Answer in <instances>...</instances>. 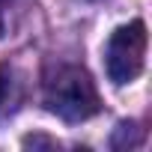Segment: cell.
Here are the masks:
<instances>
[{
	"label": "cell",
	"instance_id": "obj_4",
	"mask_svg": "<svg viewBox=\"0 0 152 152\" xmlns=\"http://www.w3.org/2000/svg\"><path fill=\"white\" fill-rule=\"evenodd\" d=\"M0 33H3V18H0Z\"/></svg>",
	"mask_w": 152,
	"mask_h": 152
},
{
	"label": "cell",
	"instance_id": "obj_2",
	"mask_svg": "<svg viewBox=\"0 0 152 152\" xmlns=\"http://www.w3.org/2000/svg\"><path fill=\"white\" fill-rule=\"evenodd\" d=\"M146 42H149V36H146L143 21H128L110 33L107 48H104V69H107V78L116 87H125L143 75Z\"/></svg>",
	"mask_w": 152,
	"mask_h": 152
},
{
	"label": "cell",
	"instance_id": "obj_1",
	"mask_svg": "<svg viewBox=\"0 0 152 152\" xmlns=\"http://www.w3.org/2000/svg\"><path fill=\"white\" fill-rule=\"evenodd\" d=\"M45 107L66 122H84L96 116L102 99L90 72L81 66H60L45 81Z\"/></svg>",
	"mask_w": 152,
	"mask_h": 152
},
{
	"label": "cell",
	"instance_id": "obj_3",
	"mask_svg": "<svg viewBox=\"0 0 152 152\" xmlns=\"http://www.w3.org/2000/svg\"><path fill=\"white\" fill-rule=\"evenodd\" d=\"M3 96H6V75L0 72V104H3Z\"/></svg>",
	"mask_w": 152,
	"mask_h": 152
}]
</instances>
